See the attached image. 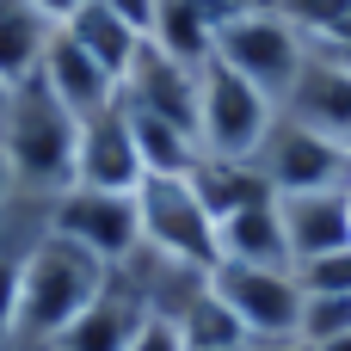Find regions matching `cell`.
Masks as SVG:
<instances>
[{
	"label": "cell",
	"mask_w": 351,
	"mask_h": 351,
	"mask_svg": "<svg viewBox=\"0 0 351 351\" xmlns=\"http://www.w3.org/2000/svg\"><path fill=\"white\" fill-rule=\"evenodd\" d=\"M111 265H99L86 247L62 241L56 228L37 241V253L25 259V278H19V302H12V327H6V346L0 351H49V339L105 290Z\"/></svg>",
	"instance_id": "obj_1"
},
{
	"label": "cell",
	"mask_w": 351,
	"mask_h": 351,
	"mask_svg": "<svg viewBox=\"0 0 351 351\" xmlns=\"http://www.w3.org/2000/svg\"><path fill=\"white\" fill-rule=\"evenodd\" d=\"M6 160L19 173V191L31 197H62L74 185V148H80V117H68L43 80L31 74L25 86H12V111H6Z\"/></svg>",
	"instance_id": "obj_2"
},
{
	"label": "cell",
	"mask_w": 351,
	"mask_h": 351,
	"mask_svg": "<svg viewBox=\"0 0 351 351\" xmlns=\"http://www.w3.org/2000/svg\"><path fill=\"white\" fill-rule=\"evenodd\" d=\"M271 117H278V99H265L253 80H241L216 56L197 68V148L204 154L253 160V148L265 142Z\"/></svg>",
	"instance_id": "obj_3"
},
{
	"label": "cell",
	"mask_w": 351,
	"mask_h": 351,
	"mask_svg": "<svg viewBox=\"0 0 351 351\" xmlns=\"http://www.w3.org/2000/svg\"><path fill=\"white\" fill-rule=\"evenodd\" d=\"M216 62L234 68L241 80H253L265 99H284V86L296 80V68L308 62V37L278 12H234L228 25H216Z\"/></svg>",
	"instance_id": "obj_4"
},
{
	"label": "cell",
	"mask_w": 351,
	"mask_h": 351,
	"mask_svg": "<svg viewBox=\"0 0 351 351\" xmlns=\"http://www.w3.org/2000/svg\"><path fill=\"white\" fill-rule=\"evenodd\" d=\"M136 210H142V247L179 259V265H197V271L216 265V216L204 210L191 179L148 173L136 185Z\"/></svg>",
	"instance_id": "obj_5"
},
{
	"label": "cell",
	"mask_w": 351,
	"mask_h": 351,
	"mask_svg": "<svg viewBox=\"0 0 351 351\" xmlns=\"http://www.w3.org/2000/svg\"><path fill=\"white\" fill-rule=\"evenodd\" d=\"M49 228L74 247H86L99 265H130L142 253V210L136 191H93V185H68L49 204Z\"/></svg>",
	"instance_id": "obj_6"
},
{
	"label": "cell",
	"mask_w": 351,
	"mask_h": 351,
	"mask_svg": "<svg viewBox=\"0 0 351 351\" xmlns=\"http://www.w3.org/2000/svg\"><path fill=\"white\" fill-rule=\"evenodd\" d=\"M253 167H259V179L271 185V197H290V191H339V185H351L346 142L315 136V130L290 123L284 111L271 117L265 142L253 148Z\"/></svg>",
	"instance_id": "obj_7"
},
{
	"label": "cell",
	"mask_w": 351,
	"mask_h": 351,
	"mask_svg": "<svg viewBox=\"0 0 351 351\" xmlns=\"http://www.w3.org/2000/svg\"><path fill=\"white\" fill-rule=\"evenodd\" d=\"M210 290L234 308L247 339H271V333H296L302 327V284H296V271L216 259L210 265Z\"/></svg>",
	"instance_id": "obj_8"
},
{
	"label": "cell",
	"mask_w": 351,
	"mask_h": 351,
	"mask_svg": "<svg viewBox=\"0 0 351 351\" xmlns=\"http://www.w3.org/2000/svg\"><path fill=\"white\" fill-rule=\"evenodd\" d=\"M74 185L93 191H136L142 185V154L123 99L105 105L99 117H80V148H74Z\"/></svg>",
	"instance_id": "obj_9"
},
{
	"label": "cell",
	"mask_w": 351,
	"mask_h": 351,
	"mask_svg": "<svg viewBox=\"0 0 351 351\" xmlns=\"http://www.w3.org/2000/svg\"><path fill=\"white\" fill-rule=\"evenodd\" d=\"M117 99H123L130 111H154V117L185 123V130L197 136V68H185V62L160 56L154 43H142V49H136L130 74L117 80Z\"/></svg>",
	"instance_id": "obj_10"
},
{
	"label": "cell",
	"mask_w": 351,
	"mask_h": 351,
	"mask_svg": "<svg viewBox=\"0 0 351 351\" xmlns=\"http://www.w3.org/2000/svg\"><path fill=\"white\" fill-rule=\"evenodd\" d=\"M278 111H284L290 123L315 130V136L346 142V136H351V74L333 62V56L308 49V62H302V68H296V80L284 86Z\"/></svg>",
	"instance_id": "obj_11"
},
{
	"label": "cell",
	"mask_w": 351,
	"mask_h": 351,
	"mask_svg": "<svg viewBox=\"0 0 351 351\" xmlns=\"http://www.w3.org/2000/svg\"><path fill=\"white\" fill-rule=\"evenodd\" d=\"M142 315H148V302H142V290L130 284V271H111L105 290L49 339V351H123L136 339Z\"/></svg>",
	"instance_id": "obj_12"
},
{
	"label": "cell",
	"mask_w": 351,
	"mask_h": 351,
	"mask_svg": "<svg viewBox=\"0 0 351 351\" xmlns=\"http://www.w3.org/2000/svg\"><path fill=\"white\" fill-rule=\"evenodd\" d=\"M37 80H43V93H49L68 117H99L105 105H117V74H105L62 25H56L43 62H37Z\"/></svg>",
	"instance_id": "obj_13"
},
{
	"label": "cell",
	"mask_w": 351,
	"mask_h": 351,
	"mask_svg": "<svg viewBox=\"0 0 351 351\" xmlns=\"http://www.w3.org/2000/svg\"><path fill=\"white\" fill-rule=\"evenodd\" d=\"M278 216H284V234H290L296 265L351 247V197H346V185H339V191H290V197H278Z\"/></svg>",
	"instance_id": "obj_14"
},
{
	"label": "cell",
	"mask_w": 351,
	"mask_h": 351,
	"mask_svg": "<svg viewBox=\"0 0 351 351\" xmlns=\"http://www.w3.org/2000/svg\"><path fill=\"white\" fill-rule=\"evenodd\" d=\"M216 259H234V265H271V271H296V253H290V234H284V216H278V197H259L234 216L216 222Z\"/></svg>",
	"instance_id": "obj_15"
},
{
	"label": "cell",
	"mask_w": 351,
	"mask_h": 351,
	"mask_svg": "<svg viewBox=\"0 0 351 351\" xmlns=\"http://www.w3.org/2000/svg\"><path fill=\"white\" fill-rule=\"evenodd\" d=\"M49 204L56 197H31V191H19L12 204H0V346H6V327H12V302H19L25 259L49 234Z\"/></svg>",
	"instance_id": "obj_16"
},
{
	"label": "cell",
	"mask_w": 351,
	"mask_h": 351,
	"mask_svg": "<svg viewBox=\"0 0 351 351\" xmlns=\"http://www.w3.org/2000/svg\"><path fill=\"white\" fill-rule=\"evenodd\" d=\"M56 37V19L37 0H0V80L25 86Z\"/></svg>",
	"instance_id": "obj_17"
},
{
	"label": "cell",
	"mask_w": 351,
	"mask_h": 351,
	"mask_svg": "<svg viewBox=\"0 0 351 351\" xmlns=\"http://www.w3.org/2000/svg\"><path fill=\"white\" fill-rule=\"evenodd\" d=\"M62 31H68V37H74V43H80V49H86L105 74H117V80L130 74L136 49L148 43V37H136V31H130V25H123L105 0H86L80 12H68V19H62Z\"/></svg>",
	"instance_id": "obj_18"
},
{
	"label": "cell",
	"mask_w": 351,
	"mask_h": 351,
	"mask_svg": "<svg viewBox=\"0 0 351 351\" xmlns=\"http://www.w3.org/2000/svg\"><path fill=\"white\" fill-rule=\"evenodd\" d=\"M191 179V191L204 197V210L222 222V216H234V210H247V204H259V197H271V185L259 179V167L253 160H222V154H197V167L185 173Z\"/></svg>",
	"instance_id": "obj_19"
},
{
	"label": "cell",
	"mask_w": 351,
	"mask_h": 351,
	"mask_svg": "<svg viewBox=\"0 0 351 351\" xmlns=\"http://www.w3.org/2000/svg\"><path fill=\"white\" fill-rule=\"evenodd\" d=\"M148 43H154L160 56L185 62V68H204V62L216 56V19H210L197 0H160Z\"/></svg>",
	"instance_id": "obj_20"
},
{
	"label": "cell",
	"mask_w": 351,
	"mask_h": 351,
	"mask_svg": "<svg viewBox=\"0 0 351 351\" xmlns=\"http://www.w3.org/2000/svg\"><path fill=\"white\" fill-rule=\"evenodd\" d=\"M130 111V105H123ZM130 130H136V154H142V179L148 173H173V179H185L191 167H197V136L185 130V123H167V117H154V111H130Z\"/></svg>",
	"instance_id": "obj_21"
},
{
	"label": "cell",
	"mask_w": 351,
	"mask_h": 351,
	"mask_svg": "<svg viewBox=\"0 0 351 351\" xmlns=\"http://www.w3.org/2000/svg\"><path fill=\"white\" fill-rule=\"evenodd\" d=\"M173 321H179V333H185V346H191V351L247 346V327L234 321V308H228V302H222V296H216L210 284H204V290H197V296H191V302H185V308H179Z\"/></svg>",
	"instance_id": "obj_22"
},
{
	"label": "cell",
	"mask_w": 351,
	"mask_h": 351,
	"mask_svg": "<svg viewBox=\"0 0 351 351\" xmlns=\"http://www.w3.org/2000/svg\"><path fill=\"white\" fill-rule=\"evenodd\" d=\"M296 284H302V296H351V247L321 253V259H302Z\"/></svg>",
	"instance_id": "obj_23"
},
{
	"label": "cell",
	"mask_w": 351,
	"mask_h": 351,
	"mask_svg": "<svg viewBox=\"0 0 351 351\" xmlns=\"http://www.w3.org/2000/svg\"><path fill=\"white\" fill-rule=\"evenodd\" d=\"M296 333H302L308 346L351 333V296H302V327H296Z\"/></svg>",
	"instance_id": "obj_24"
},
{
	"label": "cell",
	"mask_w": 351,
	"mask_h": 351,
	"mask_svg": "<svg viewBox=\"0 0 351 351\" xmlns=\"http://www.w3.org/2000/svg\"><path fill=\"white\" fill-rule=\"evenodd\" d=\"M123 351H191V346H185V333H179L173 315H154V308H148L142 327H136V339H130Z\"/></svg>",
	"instance_id": "obj_25"
},
{
	"label": "cell",
	"mask_w": 351,
	"mask_h": 351,
	"mask_svg": "<svg viewBox=\"0 0 351 351\" xmlns=\"http://www.w3.org/2000/svg\"><path fill=\"white\" fill-rule=\"evenodd\" d=\"M105 6H111L136 37H148V31H154V12H160V0H105Z\"/></svg>",
	"instance_id": "obj_26"
},
{
	"label": "cell",
	"mask_w": 351,
	"mask_h": 351,
	"mask_svg": "<svg viewBox=\"0 0 351 351\" xmlns=\"http://www.w3.org/2000/svg\"><path fill=\"white\" fill-rule=\"evenodd\" d=\"M247 351H315L302 333H271V339H247Z\"/></svg>",
	"instance_id": "obj_27"
},
{
	"label": "cell",
	"mask_w": 351,
	"mask_h": 351,
	"mask_svg": "<svg viewBox=\"0 0 351 351\" xmlns=\"http://www.w3.org/2000/svg\"><path fill=\"white\" fill-rule=\"evenodd\" d=\"M19 197V173H12V160H6V142H0V204H12Z\"/></svg>",
	"instance_id": "obj_28"
},
{
	"label": "cell",
	"mask_w": 351,
	"mask_h": 351,
	"mask_svg": "<svg viewBox=\"0 0 351 351\" xmlns=\"http://www.w3.org/2000/svg\"><path fill=\"white\" fill-rule=\"evenodd\" d=\"M37 6H43V12H49V19H56V25H62V19H68V12H80V6H86V0H37Z\"/></svg>",
	"instance_id": "obj_29"
},
{
	"label": "cell",
	"mask_w": 351,
	"mask_h": 351,
	"mask_svg": "<svg viewBox=\"0 0 351 351\" xmlns=\"http://www.w3.org/2000/svg\"><path fill=\"white\" fill-rule=\"evenodd\" d=\"M6 111H12V80H0V130H6Z\"/></svg>",
	"instance_id": "obj_30"
},
{
	"label": "cell",
	"mask_w": 351,
	"mask_h": 351,
	"mask_svg": "<svg viewBox=\"0 0 351 351\" xmlns=\"http://www.w3.org/2000/svg\"><path fill=\"white\" fill-rule=\"evenodd\" d=\"M315 351H351V333H339V339H321Z\"/></svg>",
	"instance_id": "obj_31"
},
{
	"label": "cell",
	"mask_w": 351,
	"mask_h": 351,
	"mask_svg": "<svg viewBox=\"0 0 351 351\" xmlns=\"http://www.w3.org/2000/svg\"><path fill=\"white\" fill-rule=\"evenodd\" d=\"M216 351H247V346H216Z\"/></svg>",
	"instance_id": "obj_32"
},
{
	"label": "cell",
	"mask_w": 351,
	"mask_h": 351,
	"mask_svg": "<svg viewBox=\"0 0 351 351\" xmlns=\"http://www.w3.org/2000/svg\"><path fill=\"white\" fill-rule=\"evenodd\" d=\"M346 154H351V136H346Z\"/></svg>",
	"instance_id": "obj_33"
},
{
	"label": "cell",
	"mask_w": 351,
	"mask_h": 351,
	"mask_svg": "<svg viewBox=\"0 0 351 351\" xmlns=\"http://www.w3.org/2000/svg\"><path fill=\"white\" fill-rule=\"evenodd\" d=\"M346 197H351V185H346Z\"/></svg>",
	"instance_id": "obj_34"
}]
</instances>
